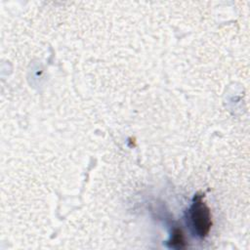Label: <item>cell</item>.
<instances>
[{
    "label": "cell",
    "mask_w": 250,
    "mask_h": 250,
    "mask_svg": "<svg viewBox=\"0 0 250 250\" xmlns=\"http://www.w3.org/2000/svg\"><path fill=\"white\" fill-rule=\"evenodd\" d=\"M170 246L173 248H182L185 246V238L181 229H175L170 239Z\"/></svg>",
    "instance_id": "7a4b0ae2"
},
{
    "label": "cell",
    "mask_w": 250,
    "mask_h": 250,
    "mask_svg": "<svg viewBox=\"0 0 250 250\" xmlns=\"http://www.w3.org/2000/svg\"><path fill=\"white\" fill-rule=\"evenodd\" d=\"M190 225L199 237H205L212 226L211 213L208 206L203 202L202 195H195L188 210Z\"/></svg>",
    "instance_id": "6da1fadb"
}]
</instances>
